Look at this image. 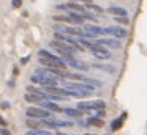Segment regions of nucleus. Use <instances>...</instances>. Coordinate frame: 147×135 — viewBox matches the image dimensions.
Wrapping results in <instances>:
<instances>
[{
	"label": "nucleus",
	"mask_w": 147,
	"mask_h": 135,
	"mask_svg": "<svg viewBox=\"0 0 147 135\" xmlns=\"http://www.w3.org/2000/svg\"><path fill=\"white\" fill-rule=\"evenodd\" d=\"M49 46L52 47V49H55V52H59L62 57L65 55H74V53L78 52V49L73 46V44L67 43V41H62V39H54L49 43Z\"/></svg>",
	"instance_id": "1"
},
{
	"label": "nucleus",
	"mask_w": 147,
	"mask_h": 135,
	"mask_svg": "<svg viewBox=\"0 0 147 135\" xmlns=\"http://www.w3.org/2000/svg\"><path fill=\"white\" fill-rule=\"evenodd\" d=\"M106 104L105 100L98 99V100H84V102H79L78 104V108L84 110L86 113H92L95 110H100V108H105Z\"/></svg>",
	"instance_id": "2"
},
{
	"label": "nucleus",
	"mask_w": 147,
	"mask_h": 135,
	"mask_svg": "<svg viewBox=\"0 0 147 135\" xmlns=\"http://www.w3.org/2000/svg\"><path fill=\"white\" fill-rule=\"evenodd\" d=\"M41 124L46 127H71L73 122L71 121H65V119H59L54 116H48V118L41 119Z\"/></svg>",
	"instance_id": "3"
},
{
	"label": "nucleus",
	"mask_w": 147,
	"mask_h": 135,
	"mask_svg": "<svg viewBox=\"0 0 147 135\" xmlns=\"http://www.w3.org/2000/svg\"><path fill=\"white\" fill-rule=\"evenodd\" d=\"M65 88H70V90H78V91H87V93L93 94V91H95V86L93 85H89V83H84V82H68L65 80L63 82Z\"/></svg>",
	"instance_id": "4"
},
{
	"label": "nucleus",
	"mask_w": 147,
	"mask_h": 135,
	"mask_svg": "<svg viewBox=\"0 0 147 135\" xmlns=\"http://www.w3.org/2000/svg\"><path fill=\"white\" fill-rule=\"evenodd\" d=\"M26 115L29 118H36V119H45L48 116H52L51 112L48 108H43V107H29L26 112Z\"/></svg>",
	"instance_id": "5"
},
{
	"label": "nucleus",
	"mask_w": 147,
	"mask_h": 135,
	"mask_svg": "<svg viewBox=\"0 0 147 135\" xmlns=\"http://www.w3.org/2000/svg\"><path fill=\"white\" fill-rule=\"evenodd\" d=\"M103 31H105V35H109V36L117 38V39L127 38V35H128V31L122 27H103Z\"/></svg>",
	"instance_id": "6"
},
{
	"label": "nucleus",
	"mask_w": 147,
	"mask_h": 135,
	"mask_svg": "<svg viewBox=\"0 0 147 135\" xmlns=\"http://www.w3.org/2000/svg\"><path fill=\"white\" fill-rule=\"evenodd\" d=\"M55 31H62V33L71 35V36L78 38V36H84V30L79 27H63V25H55L54 27Z\"/></svg>",
	"instance_id": "7"
},
{
	"label": "nucleus",
	"mask_w": 147,
	"mask_h": 135,
	"mask_svg": "<svg viewBox=\"0 0 147 135\" xmlns=\"http://www.w3.org/2000/svg\"><path fill=\"white\" fill-rule=\"evenodd\" d=\"M62 58H63V61L67 63L68 66H71V68H74V69H79V71H87V69H89L87 65L78 61V60L74 58V55H65V57H62Z\"/></svg>",
	"instance_id": "8"
},
{
	"label": "nucleus",
	"mask_w": 147,
	"mask_h": 135,
	"mask_svg": "<svg viewBox=\"0 0 147 135\" xmlns=\"http://www.w3.org/2000/svg\"><path fill=\"white\" fill-rule=\"evenodd\" d=\"M95 41L105 47H109V49H119L120 47V39L112 38V36L111 38H95Z\"/></svg>",
	"instance_id": "9"
},
{
	"label": "nucleus",
	"mask_w": 147,
	"mask_h": 135,
	"mask_svg": "<svg viewBox=\"0 0 147 135\" xmlns=\"http://www.w3.org/2000/svg\"><path fill=\"white\" fill-rule=\"evenodd\" d=\"M90 53H92L93 57H96V58H100V60H108V58H111V52H109V50H106L105 46H101V44H98L95 49L90 50Z\"/></svg>",
	"instance_id": "10"
},
{
	"label": "nucleus",
	"mask_w": 147,
	"mask_h": 135,
	"mask_svg": "<svg viewBox=\"0 0 147 135\" xmlns=\"http://www.w3.org/2000/svg\"><path fill=\"white\" fill-rule=\"evenodd\" d=\"M71 78L74 80H79V82H84V83H89V85H93V86H101L103 82L101 80H96V78H90V77H84V75H79V74H70Z\"/></svg>",
	"instance_id": "11"
},
{
	"label": "nucleus",
	"mask_w": 147,
	"mask_h": 135,
	"mask_svg": "<svg viewBox=\"0 0 147 135\" xmlns=\"http://www.w3.org/2000/svg\"><path fill=\"white\" fill-rule=\"evenodd\" d=\"M68 19H70V24H76V25H84V16L81 13H76V11H70L68 13Z\"/></svg>",
	"instance_id": "12"
},
{
	"label": "nucleus",
	"mask_w": 147,
	"mask_h": 135,
	"mask_svg": "<svg viewBox=\"0 0 147 135\" xmlns=\"http://www.w3.org/2000/svg\"><path fill=\"white\" fill-rule=\"evenodd\" d=\"M40 107L48 108L49 112H63V108H60V107H59L57 104H54L52 100H41V102H40Z\"/></svg>",
	"instance_id": "13"
},
{
	"label": "nucleus",
	"mask_w": 147,
	"mask_h": 135,
	"mask_svg": "<svg viewBox=\"0 0 147 135\" xmlns=\"http://www.w3.org/2000/svg\"><path fill=\"white\" fill-rule=\"evenodd\" d=\"M63 113H67V116H70V118H81V116L86 115L84 110H81V108H70V107L63 108Z\"/></svg>",
	"instance_id": "14"
},
{
	"label": "nucleus",
	"mask_w": 147,
	"mask_h": 135,
	"mask_svg": "<svg viewBox=\"0 0 147 135\" xmlns=\"http://www.w3.org/2000/svg\"><path fill=\"white\" fill-rule=\"evenodd\" d=\"M108 13L112 16H115V17H117V16H128L127 9L122 8V6H111V8H108Z\"/></svg>",
	"instance_id": "15"
},
{
	"label": "nucleus",
	"mask_w": 147,
	"mask_h": 135,
	"mask_svg": "<svg viewBox=\"0 0 147 135\" xmlns=\"http://www.w3.org/2000/svg\"><path fill=\"white\" fill-rule=\"evenodd\" d=\"M125 115L127 113H123L122 116H119V118H115L114 121L111 122V130H119V129L123 126V121H125Z\"/></svg>",
	"instance_id": "16"
},
{
	"label": "nucleus",
	"mask_w": 147,
	"mask_h": 135,
	"mask_svg": "<svg viewBox=\"0 0 147 135\" xmlns=\"http://www.w3.org/2000/svg\"><path fill=\"white\" fill-rule=\"evenodd\" d=\"M87 122H89V126H93V127H103V126H105V121H103L100 116L98 118H96V116H89Z\"/></svg>",
	"instance_id": "17"
},
{
	"label": "nucleus",
	"mask_w": 147,
	"mask_h": 135,
	"mask_svg": "<svg viewBox=\"0 0 147 135\" xmlns=\"http://www.w3.org/2000/svg\"><path fill=\"white\" fill-rule=\"evenodd\" d=\"M24 99H26L27 102H38V104L41 102V100H45L41 96H38V94H35V93H30V91L24 96Z\"/></svg>",
	"instance_id": "18"
},
{
	"label": "nucleus",
	"mask_w": 147,
	"mask_h": 135,
	"mask_svg": "<svg viewBox=\"0 0 147 135\" xmlns=\"http://www.w3.org/2000/svg\"><path fill=\"white\" fill-rule=\"evenodd\" d=\"M93 68H96V69H101V71H105V72H111V74H114V72H117V69H115L114 66H108V65H93Z\"/></svg>",
	"instance_id": "19"
},
{
	"label": "nucleus",
	"mask_w": 147,
	"mask_h": 135,
	"mask_svg": "<svg viewBox=\"0 0 147 135\" xmlns=\"http://www.w3.org/2000/svg\"><path fill=\"white\" fill-rule=\"evenodd\" d=\"M40 124H41V122H40V119H36V118H29V119H27V126L32 127V129L38 127Z\"/></svg>",
	"instance_id": "20"
},
{
	"label": "nucleus",
	"mask_w": 147,
	"mask_h": 135,
	"mask_svg": "<svg viewBox=\"0 0 147 135\" xmlns=\"http://www.w3.org/2000/svg\"><path fill=\"white\" fill-rule=\"evenodd\" d=\"M81 14L84 16V19H89V21H93V22H96V21H98L96 14H92L90 11H84V13H81Z\"/></svg>",
	"instance_id": "21"
},
{
	"label": "nucleus",
	"mask_w": 147,
	"mask_h": 135,
	"mask_svg": "<svg viewBox=\"0 0 147 135\" xmlns=\"http://www.w3.org/2000/svg\"><path fill=\"white\" fill-rule=\"evenodd\" d=\"M87 6H89L90 9H93V11H95V13H98V14H103V13H105V11H103V8H101V6L95 5V3H89V5H87Z\"/></svg>",
	"instance_id": "22"
},
{
	"label": "nucleus",
	"mask_w": 147,
	"mask_h": 135,
	"mask_svg": "<svg viewBox=\"0 0 147 135\" xmlns=\"http://www.w3.org/2000/svg\"><path fill=\"white\" fill-rule=\"evenodd\" d=\"M115 21H117V24H122V25H128V16H117L115 17Z\"/></svg>",
	"instance_id": "23"
},
{
	"label": "nucleus",
	"mask_w": 147,
	"mask_h": 135,
	"mask_svg": "<svg viewBox=\"0 0 147 135\" xmlns=\"http://www.w3.org/2000/svg\"><path fill=\"white\" fill-rule=\"evenodd\" d=\"M54 21H59V22H70V19H68V14L65 16H54Z\"/></svg>",
	"instance_id": "24"
},
{
	"label": "nucleus",
	"mask_w": 147,
	"mask_h": 135,
	"mask_svg": "<svg viewBox=\"0 0 147 135\" xmlns=\"http://www.w3.org/2000/svg\"><path fill=\"white\" fill-rule=\"evenodd\" d=\"M11 5H13V8H19V6L22 5V0H13Z\"/></svg>",
	"instance_id": "25"
},
{
	"label": "nucleus",
	"mask_w": 147,
	"mask_h": 135,
	"mask_svg": "<svg viewBox=\"0 0 147 135\" xmlns=\"http://www.w3.org/2000/svg\"><path fill=\"white\" fill-rule=\"evenodd\" d=\"M35 134L36 135H52L49 130H35Z\"/></svg>",
	"instance_id": "26"
},
{
	"label": "nucleus",
	"mask_w": 147,
	"mask_h": 135,
	"mask_svg": "<svg viewBox=\"0 0 147 135\" xmlns=\"http://www.w3.org/2000/svg\"><path fill=\"white\" fill-rule=\"evenodd\" d=\"M0 135H11L10 134V130H8V129H5V126L2 129H0Z\"/></svg>",
	"instance_id": "27"
},
{
	"label": "nucleus",
	"mask_w": 147,
	"mask_h": 135,
	"mask_svg": "<svg viewBox=\"0 0 147 135\" xmlns=\"http://www.w3.org/2000/svg\"><path fill=\"white\" fill-rule=\"evenodd\" d=\"M29 60H30V57H24V58L21 60V65H26V63L29 61Z\"/></svg>",
	"instance_id": "28"
},
{
	"label": "nucleus",
	"mask_w": 147,
	"mask_h": 135,
	"mask_svg": "<svg viewBox=\"0 0 147 135\" xmlns=\"http://www.w3.org/2000/svg\"><path fill=\"white\" fill-rule=\"evenodd\" d=\"M0 126H2V127H3V126H7V122H5V119H2V118H0Z\"/></svg>",
	"instance_id": "29"
},
{
	"label": "nucleus",
	"mask_w": 147,
	"mask_h": 135,
	"mask_svg": "<svg viewBox=\"0 0 147 135\" xmlns=\"http://www.w3.org/2000/svg\"><path fill=\"white\" fill-rule=\"evenodd\" d=\"M79 2H84V5H89V3H92V0H79Z\"/></svg>",
	"instance_id": "30"
},
{
	"label": "nucleus",
	"mask_w": 147,
	"mask_h": 135,
	"mask_svg": "<svg viewBox=\"0 0 147 135\" xmlns=\"http://www.w3.org/2000/svg\"><path fill=\"white\" fill-rule=\"evenodd\" d=\"M2 107H3V108H8V107H10V104H7V102H3V104H2Z\"/></svg>",
	"instance_id": "31"
},
{
	"label": "nucleus",
	"mask_w": 147,
	"mask_h": 135,
	"mask_svg": "<svg viewBox=\"0 0 147 135\" xmlns=\"http://www.w3.org/2000/svg\"><path fill=\"white\" fill-rule=\"evenodd\" d=\"M26 135H36V134H35V130H30V132H27Z\"/></svg>",
	"instance_id": "32"
},
{
	"label": "nucleus",
	"mask_w": 147,
	"mask_h": 135,
	"mask_svg": "<svg viewBox=\"0 0 147 135\" xmlns=\"http://www.w3.org/2000/svg\"><path fill=\"white\" fill-rule=\"evenodd\" d=\"M57 135H67V134H63V132H57Z\"/></svg>",
	"instance_id": "33"
},
{
	"label": "nucleus",
	"mask_w": 147,
	"mask_h": 135,
	"mask_svg": "<svg viewBox=\"0 0 147 135\" xmlns=\"http://www.w3.org/2000/svg\"><path fill=\"white\" fill-rule=\"evenodd\" d=\"M87 135H92V134H87Z\"/></svg>",
	"instance_id": "34"
}]
</instances>
